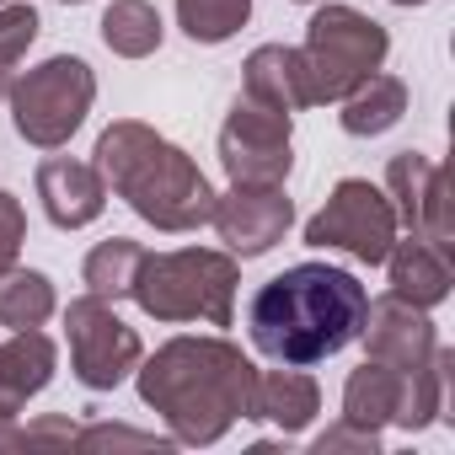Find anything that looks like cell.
I'll return each mask as SVG.
<instances>
[{
    "instance_id": "1",
    "label": "cell",
    "mask_w": 455,
    "mask_h": 455,
    "mask_svg": "<svg viewBox=\"0 0 455 455\" xmlns=\"http://www.w3.org/2000/svg\"><path fill=\"white\" fill-rule=\"evenodd\" d=\"M140 402L156 407L177 444H214L252 418L258 364L225 338H172L140 359Z\"/></svg>"
},
{
    "instance_id": "2",
    "label": "cell",
    "mask_w": 455,
    "mask_h": 455,
    "mask_svg": "<svg viewBox=\"0 0 455 455\" xmlns=\"http://www.w3.org/2000/svg\"><path fill=\"white\" fill-rule=\"evenodd\" d=\"M364 311H370V290L348 268L295 263L252 295L247 332L252 348L268 354L274 364H322L359 338Z\"/></svg>"
},
{
    "instance_id": "3",
    "label": "cell",
    "mask_w": 455,
    "mask_h": 455,
    "mask_svg": "<svg viewBox=\"0 0 455 455\" xmlns=\"http://www.w3.org/2000/svg\"><path fill=\"white\" fill-rule=\"evenodd\" d=\"M97 172L102 182L145 220L156 231H198L209 225V209H214V188L209 177L198 172V161L172 145L166 134H156L150 124L140 118H118L97 134Z\"/></svg>"
},
{
    "instance_id": "4",
    "label": "cell",
    "mask_w": 455,
    "mask_h": 455,
    "mask_svg": "<svg viewBox=\"0 0 455 455\" xmlns=\"http://www.w3.org/2000/svg\"><path fill=\"white\" fill-rule=\"evenodd\" d=\"M236 258L214 247H182V252H145L129 284V300L156 322H209L231 327L236 306Z\"/></svg>"
},
{
    "instance_id": "5",
    "label": "cell",
    "mask_w": 455,
    "mask_h": 455,
    "mask_svg": "<svg viewBox=\"0 0 455 455\" xmlns=\"http://www.w3.org/2000/svg\"><path fill=\"white\" fill-rule=\"evenodd\" d=\"M386 28L370 22L354 6H322L306 22V44H300V70H306V92L311 108L316 102H343L364 76H375L386 65Z\"/></svg>"
},
{
    "instance_id": "6",
    "label": "cell",
    "mask_w": 455,
    "mask_h": 455,
    "mask_svg": "<svg viewBox=\"0 0 455 455\" xmlns=\"http://www.w3.org/2000/svg\"><path fill=\"white\" fill-rule=\"evenodd\" d=\"M6 102H12V124H17V134L28 145L60 150L86 124V113L97 102V76H92L86 60L54 54V60L33 65L28 76H17L12 92H6Z\"/></svg>"
},
{
    "instance_id": "7",
    "label": "cell",
    "mask_w": 455,
    "mask_h": 455,
    "mask_svg": "<svg viewBox=\"0 0 455 455\" xmlns=\"http://www.w3.org/2000/svg\"><path fill=\"white\" fill-rule=\"evenodd\" d=\"M396 209L386 198V188L364 182V177H343L327 204L306 220V247L322 252H348L354 263H386L391 242H396Z\"/></svg>"
},
{
    "instance_id": "8",
    "label": "cell",
    "mask_w": 455,
    "mask_h": 455,
    "mask_svg": "<svg viewBox=\"0 0 455 455\" xmlns=\"http://www.w3.org/2000/svg\"><path fill=\"white\" fill-rule=\"evenodd\" d=\"M65 327H70V370H76V380H81L86 391H113V386H124V380L140 370V359H145L140 332L113 311V300H102V295H92V290H86L81 300H70Z\"/></svg>"
},
{
    "instance_id": "9",
    "label": "cell",
    "mask_w": 455,
    "mask_h": 455,
    "mask_svg": "<svg viewBox=\"0 0 455 455\" xmlns=\"http://www.w3.org/2000/svg\"><path fill=\"white\" fill-rule=\"evenodd\" d=\"M220 166L231 172V182H284L295 166L290 145V113L252 102L247 92L236 97L231 118L220 124Z\"/></svg>"
},
{
    "instance_id": "10",
    "label": "cell",
    "mask_w": 455,
    "mask_h": 455,
    "mask_svg": "<svg viewBox=\"0 0 455 455\" xmlns=\"http://www.w3.org/2000/svg\"><path fill=\"white\" fill-rule=\"evenodd\" d=\"M295 220V204L284 193V182H231V193H214L209 225L220 231V242L231 247V258H263L284 242Z\"/></svg>"
},
{
    "instance_id": "11",
    "label": "cell",
    "mask_w": 455,
    "mask_h": 455,
    "mask_svg": "<svg viewBox=\"0 0 455 455\" xmlns=\"http://www.w3.org/2000/svg\"><path fill=\"white\" fill-rule=\"evenodd\" d=\"M386 198L396 209V225H407V236L450 247V188L444 166L423 150H402L386 161Z\"/></svg>"
},
{
    "instance_id": "12",
    "label": "cell",
    "mask_w": 455,
    "mask_h": 455,
    "mask_svg": "<svg viewBox=\"0 0 455 455\" xmlns=\"http://www.w3.org/2000/svg\"><path fill=\"white\" fill-rule=\"evenodd\" d=\"M359 338H364V359H380V364H391V370H402V375H423V370H434L439 354H444V343L434 338L428 311L407 306L402 295L370 300Z\"/></svg>"
},
{
    "instance_id": "13",
    "label": "cell",
    "mask_w": 455,
    "mask_h": 455,
    "mask_svg": "<svg viewBox=\"0 0 455 455\" xmlns=\"http://www.w3.org/2000/svg\"><path fill=\"white\" fill-rule=\"evenodd\" d=\"M38 198H44V214L60 225V231H81L92 225L108 204V182L97 166L86 161H70V156H49L38 166Z\"/></svg>"
},
{
    "instance_id": "14",
    "label": "cell",
    "mask_w": 455,
    "mask_h": 455,
    "mask_svg": "<svg viewBox=\"0 0 455 455\" xmlns=\"http://www.w3.org/2000/svg\"><path fill=\"white\" fill-rule=\"evenodd\" d=\"M386 268H391V295H402V300H407V306H418V311H434V306L450 295V284H455L450 247L423 242V236L391 242Z\"/></svg>"
},
{
    "instance_id": "15",
    "label": "cell",
    "mask_w": 455,
    "mask_h": 455,
    "mask_svg": "<svg viewBox=\"0 0 455 455\" xmlns=\"http://www.w3.org/2000/svg\"><path fill=\"white\" fill-rule=\"evenodd\" d=\"M54 380V343L38 327H22L0 343V418H17Z\"/></svg>"
},
{
    "instance_id": "16",
    "label": "cell",
    "mask_w": 455,
    "mask_h": 455,
    "mask_svg": "<svg viewBox=\"0 0 455 455\" xmlns=\"http://www.w3.org/2000/svg\"><path fill=\"white\" fill-rule=\"evenodd\" d=\"M242 92L263 108H279V113H300L311 108V92H306V70H300V49H284V44H263L247 54L242 65Z\"/></svg>"
},
{
    "instance_id": "17",
    "label": "cell",
    "mask_w": 455,
    "mask_h": 455,
    "mask_svg": "<svg viewBox=\"0 0 455 455\" xmlns=\"http://www.w3.org/2000/svg\"><path fill=\"white\" fill-rule=\"evenodd\" d=\"M322 412V391L316 380L290 364V370H258V391H252V418H268L279 434H300L311 418Z\"/></svg>"
},
{
    "instance_id": "18",
    "label": "cell",
    "mask_w": 455,
    "mask_h": 455,
    "mask_svg": "<svg viewBox=\"0 0 455 455\" xmlns=\"http://www.w3.org/2000/svg\"><path fill=\"white\" fill-rule=\"evenodd\" d=\"M402 113H407V86L396 81V76H364L348 97H343V129L354 134V140H375V134H386V129H396L402 124Z\"/></svg>"
},
{
    "instance_id": "19",
    "label": "cell",
    "mask_w": 455,
    "mask_h": 455,
    "mask_svg": "<svg viewBox=\"0 0 455 455\" xmlns=\"http://www.w3.org/2000/svg\"><path fill=\"white\" fill-rule=\"evenodd\" d=\"M49 316H54V284H49V274L12 263L6 274H0V327L22 332V327H44Z\"/></svg>"
},
{
    "instance_id": "20",
    "label": "cell",
    "mask_w": 455,
    "mask_h": 455,
    "mask_svg": "<svg viewBox=\"0 0 455 455\" xmlns=\"http://www.w3.org/2000/svg\"><path fill=\"white\" fill-rule=\"evenodd\" d=\"M102 44L124 60H145L161 49V12L150 0H113L102 12Z\"/></svg>"
},
{
    "instance_id": "21",
    "label": "cell",
    "mask_w": 455,
    "mask_h": 455,
    "mask_svg": "<svg viewBox=\"0 0 455 455\" xmlns=\"http://www.w3.org/2000/svg\"><path fill=\"white\" fill-rule=\"evenodd\" d=\"M140 258H145V247H140V242L113 236V242H102V247H92V252H86L81 279H86V290H92V295H102V300H129V284H134Z\"/></svg>"
},
{
    "instance_id": "22",
    "label": "cell",
    "mask_w": 455,
    "mask_h": 455,
    "mask_svg": "<svg viewBox=\"0 0 455 455\" xmlns=\"http://www.w3.org/2000/svg\"><path fill=\"white\" fill-rule=\"evenodd\" d=\"M252 17V0H177V22L193 44H225Z\"/></svg>"
},
{
    "instance_id": "23",
    "label": "cell",
    "mask_w": 455,
    "mask_h": 455,
    "mask_svg": "<svg viewBox=\"0 0 455 455\" xmlns=\"http://www.w3.org/2000/svg\"><path fill=\"white\" fill-rule=\"evenodd\" d=\"M33 38H38V12L28 6V0L0 6V102H6V92L17 81V65L33 49Z\"/></svg>"
},
{
    "instance_id": "24",
    "label": "cell",
    "mask_w": 455,
    "mask_h": 455,
    "mask_svg": "<svg viewBox=\"0 0 455 455\" xmlns=\"http://www.w3.org/2000/svg\"><path fill=\"white\" fill-rule=\"evenodd\" d=\"M70 444H76V450H166L172 439H156V434L124 428V423H92V428H76Z\"/></svg>"
},
{
    "instance_id": "25",
    "label": "cell",
    "mask_w": 455,
    "mask_h": 455,
    "mask_svg": "<svg viewBox=\"0 0 455 455\" xmlns=\"http://www.w3.org/2000/svg\"><path fill=\"white\" fill-rule=\"evenodd\" d=\"M22 242H28V214H22L17 193H6V188H0V274H6V268L17 263Z\"/></svg>"
},
{
    "instance_id": "26",
    "label": "cell",
    "mask_w": 455,
    "mask_h": 455,
    "mask_svg": "<svg viewBox=\"0 0 455 455\" xmlns=\"http://www.w3.org/2000/svg\"><path fill=\"white\" fill-rule=\"evenodd\" d=\"M311 450H316V455H338V450L375 455V450H380V434H370V428H354V423H338V428H327V434H322Z\"/></svg>"
},
{
    "instance_id": "27",
    "label": "cell",
    "mask_w": 455,
    "mask_h": 455,
    "mask_svg": "<svg viewBox=\"0 0 455 455\" xmlns=\"http://www.w3.org/2000/svg\"><path fill=\"white\" fill-rule=\"evenodd\" d=\"M0 450H28V428L17 418H0Z\"/></svg>"
},
{
    "instance_id": "28",
    "label": "cell",
    "mask_w": 455,
    "mask_h": 455,
    "mask_svg": "<svg viewBox=\"0 0 455 455\" xmlns=\"http://www.w3.org/2000/svg\"><path fill=\"white\" fill-rule=\"evenodd\" d=\"M391 6H428V0H391Z\"/></svg>"
},
{
    "instance_id": "29",
    "label": "cell",
    "mask_w": 455,
    "mask_h": 455,
    "mask_svg": "<svg viewBox=\"0 0 455 455\" xmlns=\"http://www.w3.org/2000/svg\"><path fill=\"white\" fill-rule=\"evenodd\" d=\"M65 6H81V0H65Z\"/></svg>"
},
{
    "instance_id": "30",
    "label": "cell",
    "mask_w": 455,
    "mask_h": 455,
    "mask_svg": "<svg viewBox=\"0 0 455 455\" xmlns=\"http://www.w3.org/2000/svg\"><path fill=\"white\" fill-rule=\"evenodd\" d=\"M0 6H12V0H0Z\"/></svg>"
},
{
    "instance_id": "31",
    "label": "cell",
    "mask_w": 455,
    "mask_h": 455,
    "mask_svg": "<svg viewBox=\"0 0 455 455\" xmlns=\"http://www.w3.org/2000/svg\"><path fill=\"white\" fill-rule=\"evenodd\" d=\"M300 6H311V0H300Z\"/></svg>"
}]
</instances>
